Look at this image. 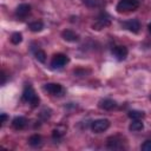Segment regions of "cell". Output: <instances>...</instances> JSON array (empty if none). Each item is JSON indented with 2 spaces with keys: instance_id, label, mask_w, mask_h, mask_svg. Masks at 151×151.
Here are the masks:
<instances>
[{
  "instance_id": "obj_7",
  "label": "cell",
  "mask_w": 151,
  "mask_h": 151,
  "mask_svg": "<svg viewBox=\"0 0 151 151\" xmlns=\"http://www.w3.org/2000/svg\"><path fill=\"white\" fill-rule=\"evenodd\" d=\"M123 25L125 26L126 29H129L132 33H138L139 29H140V24H139V21L137 19H131V20L124 22Z\"/></svg>"
},
{
  "instance_id": "obj_24",
  "label": "cell",
  "mask_w": 151,
  "mask_h": 151,
  "mask_svg": "<svg viewBox=\"0 0 151 151\" xmlns=\"http://www.w3.org/2000/svg\"><path fill=\"white\" fill-rule=\"evenodd\" d=\"M5 83H6V73L2 71V72H1V84L4 85Z\"/></svg>"
},
{
  "instance_id": "obj_9",
  "label": "cell",
  "mask_w": 151,
  "mask_h": 151,
  "mask_svg": "<svg viewBox=\"0 0 151 151\" xmlns=\"http://www.w3.org/2000/svg\"><path fill=\"white\" fill-rule=\"evenodd\" d=\"M31 12V6L28 4H21L17 7V11H15V14L17 17L19 18H25L26 15H28Z\"/></svg>"
},
{
  "instance_id": "obj_12",
  "label": "cell",
  "mask_w": 151,
  "mask_h": 151,
  "mask_svg": "<svg viewBox=\"0 0 151 151\" xmlns=\"http://www.w3.org/2000/svg\"><path fill=\"white\" fill-rule=\"evenodd\" d=\"M109 25H110V20L106 19V18H101V17H100V18L92 25V28L99 31V29H101V28H104V27H106V26H109Z\"/></svg>"
},
{
  "instance_id": "obj_26",
  "label": "cell",
  "mask_w": 151,
  "mask_h": 151,
  "mask_svg": "<svg viewBox=\"0 0 151 151\" xmlns=\"http://www.w3.org/2000/svg\"><path fill=\"white\" fill-rule=\"evenodd\" d=\"M150 99H151V97H150Z\"/></svg>"
},
{
  "instance_id": "obj_10",
  "label": "cell",
  "mask_w": 151,
  "mask_h": 151,
  "mask_svg": "<svg viewBox=\"0 0 151 151\" xmlns=\"http://www.w3.org/2000/svg\"><path fill=\"white\" fill-rule=\"evenodd\" d=\"M27 125V119L25 117H15L12 120V126L15 130H22Z\"/></svg>"
},
{
  "instance_id": "obj_2",
  "label": "cell",
  "mask_w": 151,
  "mask_h": 151,
  "mask_svg": "<svg viewBox=\"0 0 151 151\" xmlns=\"http://www.w3.org/2000/svg\"><path fill=\"white\" fill-rule=\"evenodd\" d=\"M22 100L29 103L33 107L34 106H38L39 104V97L35 94L33 87L31 85H26L25 88H24V92H22Z\"/></svg>"
},
{
  "instance_id": "obj_18",
  "label": "cell",
  "mask_w": 151,
  "mask_h": 151,
  "mask_svg": "<svg viewBox=\"0 0 151 151\" xmlns=\"http://www.w3.org/2000/svg\"><path fill=\"white\" fill-rule=\"evenodd\" d=\"M127 116H129L132 120H136V119H140V118H143V117H144V112H142V111H137V110H132V111H130V112L127 113Z\"/></svg>"
},
{
  "instance_id": "obj_8",
  "label": "cell",
  "mask_w": 151,
  "mask_h": 151,
  "mask_svg": "<svg viewBox=\"0 0 151 151\" xmlns=\"http://www.w3.org/2000/svg\"><path fill=\"white\" fill-rule=\"evenodd\" d=\"M61 37H63L64 40L70 41V42H76V41L79 40V35H78L76 32L71 31V29H65V31H63Z\"/></svg>"
},
{
  "instance_id": "obj_19",
  "label": "cell",
  "mask_w": 151,
  "mask_h": 151,
  "mask_svg": "<svg viewBox=\"0 0 151 151\" xmlns=\"http://www.w3.org/2000/svg\"><path fill=\"white\" fill-rule=\"evenodd\" d=\"M119 144H120V140H118L116 137L109 138V140H107V146L110 149H118L119 147Z\"/></svg>"
},
{
  "instance_id": "obj_21",
  "label": "cell",
  "mask_w": 151,
  "mask_h": 151,
  "mask_svg": "<svg viewBox=\"0 0 151 151\" xmlns=\"http://www.w3.org/2000/svg\"><path fill=\"white\" fill-rule=\"evenodd\" d=\"M65 131H66V127H64L63 130H60L59 127H57V129H54V130H53L52 136H53V138H54V139H59V138L65 133Z\"/></svg>"
},
{
  "instance_id": "obj_4",
  "label": "cell",
  "mask_w": 151,
  "mask_h": 151,
  "mask_svg": "<svg viewBox=\"0 0 151 151\" xmlns=\"http://www.w3.org/2000/svg\"><path fill=\"white\" fill-rule=\"evenodd\" d=\"M68 63V58L67 55L63 54V53H58V54H54L52 60H51V66L53 68H61L64 67L66 64Z\"/></svg>"
},
{
  "instance_id": "obj_14",
  "label": "cell",
  "mask_w": 151,
  "mask_h": 151,
  "mask_svg": "<svg viewBox=\"0 0 151 151\" xmlns=\"http://www.w3.org/2000/svg\"><path fill=\"white\" fill-rule=\"evenodd\" d=\"M83 4L86 5L87 7H101L105 5L103 0H83Z\"/></svg>"
},
{
  "instance_id": "obj_23",
  "label": "cell",
  "mask_w": 151,
  "mask_h": 151,
  "mask_svg": "<svg viewBox=\"0 0 151 151\" xmlns=\"http://www.w3.org/2000/svg\"><path fill=\"white\" fill-rule=\"evenodd\" d=\"M7 120V114L6 113H1V117H0V125H4V123Z\"/></svg>"
},
{
  "instance_id": "obj_20",
  "label": "cell",
  "mask_w": 151,
  "mask_h": 151,
  "mask_svg": "<svg viewBox=\"0 0 151 151\" xmlns=\"http://www.w3.org/2000/svg\"><path fill=\"white\" fill-rule=\"evenodd\" d=\"M21 40H22V35H21V33H19V32L13 33L12 37H11V41H12V44H14V45L20 44Z\"/></svg>"
},
{
  "instance_id": "obj_5",
  "label": "cell",
  "mask_w": 151,
  "mask_h": 151,
  "mask_svg": "<svg viewBox=\"0 0 151 151\" xmlns=\"http://www.w3.org/2000/svg\"><path fill=\"white\" fill-rule=\"evenodd\" d=\"M44 90L53 96H57V94H60L63 92V87L60 84H57V83H47L44 85Z\"/></svg>"
},
{
  "instance_id": "obj_13",
  "label": "cell",
  "mask_w": 151,
  "mask_h": 151,
  "mask_svg": "<svg viewBox=\"0 0 151 151\" xmlns=\"http://www.w3.org/2000/svg\"><path fill=\"white\" fill-rule=\"evenodd\" d=\"M143 129H144V124H143L139 119L133 120V122L130 124V126H129V130L132 131V132H137V131H140V130H143Z\"/></svg>"
},
{
  "instance_id": "obj_25",
  "label": "cell",
  "mask_w": 151,
  "mask_h": 151,
  "mask_svg": "<svg viewBox=\"0 0 151 151\" xmlns=\"http://www.w3.org/2000/svg\"><path fill=\"white\" fill-rule=\"evenodd\" d=\"M147 28H149V32H151V22L147 25Z\"/></svg>"
},
{
  "instance_id": "obj_6",
  "label": "cell",
  "mask_w": 151,
  "mask_h": 151,
  "mask_svg": "<svg viewBox=\"0 0 151 151\" xmlns=\"http://www.w3.org/2000/svg\"><path fill=\"white\" fill-rule=\"evenodd\" d=\"M112 54L118 59V60H124L126 57H127V48L125 46H122V45H118V46H114L112 48Z\"/></svg>"
},
{
  "instance_id": "obj_22",
  "label": "cell",
  "mask_w": 151,
  "mask_h": 151,
  "mask_svg": "<svg viewBox=\"0 0 151 151\" xmlns=\"http://www.w3.org/2000/svg\"><path fill=\"white\" fill-rule=\"evenodd\" d=\"M140 149H142L143 151H151V139L145 140V142L142 144Z\"/></svg>"
},
{
  "instance_id": "obj_17",
  "label": "cell",
  "mask_w": 151,
  "mask_h": 151,
  "mask_svg": "<svg viewBox=\"0 0 151 151\" xmlns=\"http://www.w3.org/2000/svg\"><path fill=\"white\" fill-rule=\"evenodd\" d=\"M28 144L32 146H38L41 144V137L39 134H33L28 138Z\"/></svg>"
},
{
  "instance_id": "obj_11",
  "label": "cell",
  "mask_w": 151,
  "mask_h": 151,
  "mask_svg": "<svg viewBox=\"0 0 151 151\" xmlns=\"http://www.w3.org/2000/svg\"><path fill=\"white\" fill-rule=\"evenodd\" d=\"M117 106V103L112 99H103L99 101V107L103 110H112Z\"/></svg>"
},
{
  "instance_id": "obj_15",
  "label": "cell",
  "mask_w": 151,
  "mask_h": 151,
  "mask_svg": "<svg viewBox=\"0 0 151 151\" xmlns=\"http://www.w3.org/2000/svg\"><path fill=\"white\" fill-rule=\"evenodd\" d=\"M28 28L32 32H40L44 28V24H42V21H33L28 25Z\"/></svg>"
},
{
  "instance_id": "obj_1",
  "label": "cell",
  "mask_w": 151,
  "mask_h": 151,
  "mask_svg": "<svg viewBox=\"0 0 151 151\" xmlns=\"http://www.w3.org/2000/svg\"><path fill=\"white\" fill-rule=\"evenodd\" d=\"M139 7V0H119L116 9L118 13H125V12H131L136 11Z\"/></svg>"
},
{
  "instance_id": "obj_16",
  "label": "cell",
  "mask_w": 151,
  "mask_h": 151,
  "mask_svg": "<svg viewBox=\"0 0 151 151\" xmlns=\"http://www.w3.org/2000/svg\"><path fill=\"white\" fill-rule=\"evenodd\" d=\"M34 57L40 63H45L46 61V53L42 50H40V48H38V50L34 51Z\"/></svg>"
},
{
  "instance_id": "obj_3",
  "label": "cell",
  "mask_w": 151,
  "mask_h": 151,
  "mask_svg": "<svg viewBox=\"0 0 151 151\" xmlns=\"http://www.w3.org/2000/svg\"><path fill=\"white\" fill-rule=\"evenodd\" d=\"M110 127V120L101 118V119H97L94 122H92L91 124V129L94 133H101L104 131H106Z\"/></svg>"
}]
</instances>
